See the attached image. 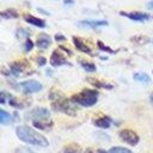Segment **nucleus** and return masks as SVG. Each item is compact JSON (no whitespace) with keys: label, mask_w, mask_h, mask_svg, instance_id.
Masks as SVG:
<instances>
[{"label":"nucleus","mask_w":153,"mask_h":153,"mask_svg":"<svg viewBox=\"0 0 153 153\" xmlns=\"http://www.w3.org/2000/svg\"><path fill=\"white\" fill-rule=\"evenodd\" d=\"M73 43H74V45H75V48L79 50V51H82V53H86V54H91L92 51H91V49H90V47L88 45H86L85 43H84V41L82 39H80L79 37H73Z\"/></svg>","instance_id":"obj_13"},{"label":"nucleus","mask_w":153,"mask_h":153,"mask_svg":"<svg viewBox=\"0 0 153 153\" xmlns=\"http://www.w3.org/2000/svg\"><path fill=\"white\" fill-rule=\"evenodd\" d=\"M49 116H50V112H49V110L45 109V108H35V109H32V110L26 115V117L32 118L33 121L44 120V118H48Z\"/></svg>","instance_id":"obj_6"},{"label":"nucleus","mask_w":153,"mask_h":153,"mask_svg":"<svg viewBox=\"0 0 153 153\" xmlns=\"http://www.w3.org/2000/svg\"><path fill=\"white\" fill-rule=\"evenodd\" d=\"M32 48H33V42H32L30 38H26L25 45H24V50H25V51H30Z\"/></svg>","instance_id":"obj_23"},{"label":"nucleus","mask_w":153,"mask_h":153,"mask_svg":"<svg viewBox=\"0 0 153 153\" xmlns=\"http://www.w3.org/2000/svg\"><path fill=\"white\" fill-rule=\"evenodd\" d=\"M93 123H94V126H97V127H99V128L106 129V128H109L110 124H111V118L108 117V116H102V117L94 120Z\"/></svg>","instance_id":"obj_14"},{"label":"nucleus","mask_w":153,"mask_h":153,"mask_svg":"<svg viewBox=\"0 0 153 153\" xmlns=\"http://www.w3.org/2000/svg\"><path fill=\"white\" fill-rule=\"evenodd\" d=\"M33 126L38 129H50L53 127V122L45 120H38V121H33Z\"/></svg>","instance_id":"obj_16"},{"label":"nucleus","mask_w":153,"mask_h":153,"mask_svg":"<svg viewBox=\"0 0 153 153\" xmlns=\"http://www.w3.org/2000/svg\"><path fill=\"white\" fill-rule=\"evenodd\" d=\"M80 65L87 72H94L96 71V66L92 62H88V61H85V60H80Z\"/></svg>","instance_id":"obj_21"},{"label":"nucleus","mask_w":153,"mask_h":153,"mask_svg":"<svg viewBox=\"0 0 153 153\" xmlns=\"http://www.w3.org/2000/svg\"><path fill=\"white\" fill-rule=\"evenodd\" d=\"M45 62H47V60H45V57H43V56H39V57L37 59V63H38V66H44Z\"/></svg>","instance_id":"obj_24"},{"label":"nucleus","mask_w":153,"mask_h":153,"mask_svg":"<svg viewBox=\"0 0 153 153\" xmlns=\"http://www.w3.org/2000/svg\"><path fill=\"white\" fill-rule=\"evenodd\" d=\"M24 20L27 22L31 25H35L37 27H45V22L41 18H37L32 14H24Z\"/></svg>","instance_id":"obj_10"},{"label":"nucleus","mask_w":153,"mask_h":153,"mask_svg":"<svg viewBox=\"0 0 153 153\" xmlns=\"http://www.w3.org/2000/svg\"><path fill=\"white\" fill-rule=\"evenodd\" d=\"M98 91L96 90H90V88H85L82 90L81 92L72 96L71 100L75 104H79L81 106H85V108H88V106H92L97 103L98 100Z\"/></svg>","instance_id":"obj_2"},{"label":"nucleus","mask_w":153,"mask_h":153,"mask_svg":"<svg viewBox=\"0 0 153 153\" xmlns=\"http://www.w3.org/2000/svg\"><path fill=\"white\" fill-rule=\"evenodd\" d=\"M134 79H135L136 81H140V82H143V84H147V82L151 81L149 76H148L146 73H142V72L135 73V74H134Z\"/></svg>","instance_id":"obj_20"},{"label":"nucleus","mask_w":153,"mask_h":153,"mask_svg":"<svg viewBox=\"0 0 153 153\" xmlns=\"http://www.w3.org/2000/svg\"><path fill=\"white\" fill-rule=\"evenodd\" d=\"M97 44H98V48H99L100 50H103V51H108V53H115V50H112L111 48H109V47L104 45V43H103V42H100V41H98V42H97Z\"/></svg>","instance_id":"obj_22"},{"label":"nucleus","mask_w":153,"mask_h":153,"mask_svg":"<svg viewBox=\"0 0 153 153\" xmlns=\"http://www.w3.org/2000/svg\"><path fill=\"white\" fill-rule=\"evenodd\" d=\"M20 88L25 92V93H36V92H39L43 86L41 82L36 81V80H26V81H23L19 84Z\"/></svg>","instance_id":"obj_4"},{"label":"nucleus","mask_w":153,"mask_h":153,"mask_svg":"<svg viewBox=\"0 0 153 153\" xmlns=\"http://www.w3.org/2000/svg\"><path fill=\"white\" fill-rule=\"evenodd\" d=\"M98 153H131V151L126 147H112L108 152H105L103 149H98Z\"/></svg>","instance_id":"obj_17"},{"label":"nucleus","mask_w":153,"mask_h":153,"mask_svg":"<svg viewBox=\"0 0 153 153\" xmlns=\"http://www.w3.org/2000/svg\"><path fill=\"white\" fill-rule=\"evenodd\" d=\"M149 6H151V7H153V1H152V2L149 4Z\"/></svg>","instance_id":"obj_29"},{"label":"nucleus","mask_w":153,"mask_h":153,"mask_svg":"<svg viewBox=\"0 0 153 153\" xmlns=\"http://www.w3.org/2000/svg\"><path fill=\"white\" fill-rule=\"evenodd\" d=\"M50 65L53 67H59L62 65H68V61L59 50H54L50 56Z\"/></svg>","instance_id":"obj_8"},{"label":"nucleus","mask_w":153,"mask_h":153,"mask_svg":"<svg viewBox=\"0 0 153 153\" xmlns=\"http://www.w3.org/2000/svg\"><path fill=\"white\" fill-rule=\"evenodd\" d=\"M6 102V94L4 92H0V104H4Z\"/></svg>","instance_id":"obj_26"},{"label":"nucleus","mask_w":153,"mask_h":153,"mask_svg":"<svg viewBox=\"0 0 153 153\" xmlns=\"http://www.w3.org/2000/svg\"><path fill=\"white\" fill-rule=\"evenodd\" d=\"M26 68V63L24 61H16V62H12L10 65V69H11V73L16 76H18L24 69Z\"/></svg>","instance_id":"obj_11"},{"label":"nucleus","mask_w":153,"mask_h":153,"mask_svg":"<svg viewBox=\"0 0 153 153\" xmlns=\"http://www.w3.org/2000/svg\"><path fill=\"white\" fill-rule=\"evenodd\" d=\"M66 153H75V152H73V151H69V149H66Z\"/></svg>","instance_id":"obj_28"},{"label":"nucleus","mask_w":153,"mask_h":153,"mask_svg":"<svg viewBox=\"0 0 153 153\" xmlns=\"http://www.w3.org/2000/svg\"><path fill=\"white\" fill-rule=\"evenodd\" d=\"M55 39L56 41H66V37L63 36V35H60V33H57V35H55Z\"/></svg>","instance_id":"obj_25"},{"label":"nucleus","mask_w":153,"mask_h":153,"mask_svg":"<svg viewBox=\"0 0 153 153\" xmlns=\"http://www.w3.org/2000/svg\"><path fill=\"white\" fill-rule=\"evenodd\" d=\"M87 81H90V82H91L93 86H97V87L108 88V90L112 88V85H110V84H106V82H103V81H99V80H97V79H93V78H88V79H87Z\"/></svg>","instance_id":"obj_18"},{"label":"nucleus","mask_w":153,"mask_h":153,"mask_svg":"<svg viewBox=\"0 0 153 153\" xmlns=\"http://www.w3.org/2000/svg\"><path fill=\"white\" fill-rule=\"evenodd\" d=\"M120 137H121L124 142H127L128 145H130V146H135V145H137V142H139V136H137V134H136L134 130H131V129H122V130L120 131Z\"/></svg>","instance_id":"obj_5"},{"label":"nucleus","mask_w":153,"mask_h":153,"mask_svg":"<svg viewBox=\"0 0 153 153\" xmlns=\"http://www.w3.org/2000/svg\"><path fill=\"white\" fill-rule=\"evenodd\" d=\"M53 109L57 110V111H61V112H65L69 116H74L75 115V109L72 106V104L65 99L62 96L55 100H53Z\"/></svg>","instance_id":"obj_3"},{"label":"nucleus","mask_w":153,"mask_h":153,"mask_svg":"<svg viewBox=\"0 0 153 153\" xmlns=\"http://www.w3.org/2000/svg\"><path fill=\"white\" fill-rule=\"evenodd\" d=\"M121 16L127 17L134 22H146L151 18V16L148 13H143V12H120Z\"/></svg>","instance_id":"obj_7"},{"label":"nucleus","mask_w":153,"mask_h":153,"mask_svg":"<svg viewBox=\"0 0 153 153\" xmlns=\"http://www.w3.org/2000/svg\"><path fill=\"white\" fill-rule=\"evenodd\" d=\"M0 17L4 19H14V18L19 17V13L13 8H7V10H4L0 12Z\"/></svg>","instance_id":"obj_15"},{"label":"nucleus","mask_w":153,"mask_h":153,"mask_svg":"<svg viewBox=\"0 0 153 153\" xmlns=\"http://www.w3.org/2000/svg\"><path fill=\"white\" fill-rule=\"evenodd\" d=\"M16 134L19 137V140L30 143V145H35V146H41V147H47L48 146V140L39 133H37L36 130H33L32 128L27 127V126H19L16 129Z\"/></svg>","instance_id":"obj_1"},{"label":"nucleus","mask_w":153,"mask_h":153,"mask_svg":"<svg viewBox=\"0 0 153 153\" xmlns=\"http://www.w3.org/2000/svg\"><path fill=\"white\" fill-rule=\"evenodd\" d=\"M79 25L96 29V27H99V26H106L108 22L106 20H81V22H79Z\"/></svg>","instance_id":"obj_12"},{"label":"nucleus","mask_w":153,"mask_h":153,"mask_svg":"<svg viewBox=\"0 0 153 153\" xmlns=\"http://www.w3.org/2000/svg\"><path fill=\"white\" fill-rule=\"evenodd\" d=\"M63 2H65L66 5H72L74 1H73V0H63Z\"/></svg>","instance_id":"obj_27"},{"label":"nucleus","mask_w":153,"mask_h":153,"mask_svg":"<svg viewBox=\"0 0 153 153\" xmlns=\"http://www.w3.org/2000/svg\"><path fill=\"white\" fill-rule=\"evenodd\" d=\"M11 121H12L11 115L7 111L0 109V123L1 124H8V123H11Z\"/></svg>","instance_id":"obj_19"},{"label":"nucleus","mask_w":153,"mask_h":153,"mask_svg":"<svg viewBox=\"0 0 153 153\" xmlns=\"http://www.w3.org/2000/svg\"><path fill=\"white\" fill-rule=\"evenodd\" d=\"M87 153H91V152H90V151H87Z\"/></svg>","instance_id":"obj_31"},{"label":"nucleus","mask_w":153,"mask_h":153,"mask_svg":"<svg viewBox=\"0 0 153 153\" xmlns=\"http://www.w3.org/2000/svg\"><path fill=\"white\" fill-rule=\"evenodd\" d=\"M151 99H152V102H153V93H152V96H151Z\"/></svg>","instance_id":"obj_30"},{"label":"nucleus","mask_w":153,"mask_h":153,"mask_svg":"<svg viewBox=\"0 0 153 153\" xmlns=\"http://www.w3.org/2000/svg\"><path fill=\"white\" fill-rule=\"evenodd\" d=\"M51 44V38L47 35V33H41L38 35L37 37V41H36V45L41 49H47L49 45Z\"/></svg>","instance_id":"obj_9"}]
</instances>
